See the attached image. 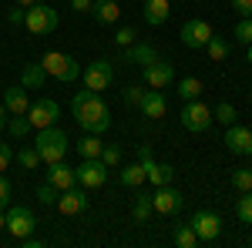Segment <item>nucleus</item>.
Returning a JSON list of instances; mask_svg holds the SVG:
<instances>
[{"label":"nucleus","instance_id":"obj_1","mask_svg":"<svg viewBox=\"0 0 252 248\" xmlns=\"http://www.w3.org/2000/svg\"><path fill=\"white\" fill-rule=\"evenodd\" d=\"M71 114H74L78 128L84 134H104L111 128V111L101 101V94L91 91V87H84V91H78L71 97Z\"/></svg>","mask_w":252,"mask_h":248},{"label":"nucleus","instance_id":"obj_2","mask_svg":"<svg viewBox=\"0 0 252 248\" xmlns=\"http://www.w3.org/2000/svg\"><path fill=\"white\" fill-rule=\"evenodd\" d=\"M34 148H37V154H40L44 165L64 161V154H67V134L61 131L58 124H51V128H37V134H34Z\"/></svg>","mask_w":252,"mask_h":248},{"label":"nucleus","instance_id":"obj_3","mask_svg":"<svg viewBox=\"0 0 252 248\" xmlns=\"http://www.w3.org/2000/svg\"><path fill=\"white\" fill-rule=\"evenodd\" d=\"M58 24H61V14L51 7V3H31V7H27V20H24V27H27L34 37L54 34Z\"/></svg>","mask_w":252,"mask_h":248},{"label":"nucleus","instance_id":"obj_4","mask_svg":"<svg viewBox=\"0 0 252 248\" xmlns=\"http://www.w3.org/2000/svg\"><path fill=\"white\" fill-rule=\"evenodd\" d=\"M40 64H44L47 77H58L64 84H71V81L81 77V64L71 57V54H64V51H47V54L40 57Z\"/></svg>","mask_w":252,"mask_h":248},{"label":"nucleus","instance_id":"obj_5","mask_svg":"<svg viewBox=\"0 0 252 248\" xmlns=\"http://www.w3.org/2000/svg\"><path fill=\"white\" fill-rule=\"evenodd\" d=\"M178 121H182V128H185V131L202 134V131H209V128H212L215 117H212V108H209V104H202V101L195 97V101H185V108H182Z\"/></svg>","mask_w":252,"mask_h":248},{"label":"nucleus","instance_id":"obj_6","mask_svg":"<svg viewBox=\"0 0 252 248\" xmlns=\"http://www.w3.org/2000/svg\"><path fill=\"white\" fill-rule=\"evenodd\" d=\"M138 161H141V168H145V178H148L155 188H158V185H172L175 168H172V165H165V161H155V154H152L148 144L138 148Z\"/></svg>","mask_w":252,"mask_h":248},{"label":"nucleus","instance_id":"obj_7","mask_svg":"<svg viewBox=\"0 0 252 248\" xmlns=\"http://www.w3.org/2000/svg\"><path fill=\"white\" fill-rule=\"evenodd\" d=\"M58 117H61V104L54 97H37V101H31V108H27L31 128H51V124H58Z\"/></svg>","mask_w":252,"mask_h":248},{"label":"nucleus","instance_id":"obj_8","mask_svg":"<svg viewBox=\"0 0 252 248\" xmlns=\"http://www.w3.org/2000/svg\"><path fill=\"white\" fill-rule=\"evenodd\" d=\"M81 188H101L108 181V165L101 158H81V165L74 168Z\"/></svg>","mask_w":252,"mask_h":248},{"label":"nucleus","instance_id":"obj_9","mask_svg":"<svg viewBox=\"0 0 252 248\" xmlns=\"http://www.w3.org/2000/svg\"><path fill=\"white\" fill-rule=\"evenodd\" d=\"M34 228H37V218L27 205H10L7 208V231L14 238H27V235H34Z\"/></svg>","mask_w":252,"mask_h":248},{"label":"nucleus","instance_id":"obj_10","mask_svg":"<svg viewBox=\"0 0 252 248\" xmlns=\"http://www.w3.org/2000/svg\"><path fill=\"white\" fill-rule=\"evenodd\" d=\"M81 81H84V87H91V91H104L111 81H115V67H111V60H91L84 71H81Z\"/></svg>","mask_w":252,"mask_h":248},{"label":"nucleus","instance_id":"obj_11","mask_svg":"<svg viewBox=\"0 0 252 248\" xmlns=\"http://www.w3.org/2000/svg\"><path fill=\"white\" fill-rule=\"evenodd\" d=\"M182 44L189 47V51H202L209 40H212V24L209 20H198V17H192V20H185L182 24Z\"/></svg>","mask_w":252,"mask_h":248},{"label":"nucleus","instance_id":"obj_12","mask_svg":"<svg viewBox=\"0 0 252 248\" xmlns=\"http://www.w3.org/2000/svg\"><path fill=\"white\" fill-rule=\"evenodd\" d=\"M195 228V235H198V242H215L219 235H222V218L215 215V211H195L192 215V221H189Z\"/></svg>","mask_w":252,"mask_h":248},{"label":"nucleus","instance_id":"obj_13","mask_svg":"<svg viewBox=\"0 0 252 248\" xmlns=\"http://www.w3.org/2000/svg\"><path fill=\"white\" fill-rule=\"evenodd\" d=\"M141 77H145V84H148V87L165 91V87H172V81H175V67L165 57H158V60H152L148 67H141Z\"/></svg>","mask_w":252,"mask_h":248},{"label":"nucleus","instance_id":"obj_14","mask_svg":"<svg viewBox=\"0 0 252 248\" xmlns=\"http://www.w3.org/2000/svg\"><path fill=\"white\" fill-rule=\"evenodd\" d=\"M182 205H185V194L172 185H158V191L152 194V208L158 215H175V211H182Z\"/></svg>","mask_w":252,"mask_h":248},{"label":"nucleus","instance_id":"obj_15","mask_svg":"<svg viewBox=\"0 0 252 248\" xmlns=\"http://www.w3.org/2000/svg\"><path fill=\"white\" fill-rule=\"evenodd\" d=\"M225 148H229V154H239V158H252V128H242V124H229V131H225Z\"/></svg>","mask_w":252,"mask_h":248},{"label":"nucleus","instance_id":"obj_16","mask_svg":"<svg viewBox=\"0 0 252 248\" xmlns=\"http://www.w3.org/2000/svg\"><path fill=\"white\" fill-rule=\"evenodd\" d=\"M88 205H91V198L84 194V188H64L58 194V211L61 215H81V211H88Z\"/></svg>","mask_w":252,"mask_h":248},{"label":"nucleus","instance_id":"obj_17","mask_svg":"<svg viewBox=\"0 0 252 248\" xmlns=\"http://www.w3.org/2000/svg\"><path fill=\"white\" fill-rule=\"evenodd\" d=\"M47 185H54L58 191L74 188V185H78V174H74V168H71V165L54 161V165H47Z\"/></svg>","mask_w":252,"mask_h":248},{"label":"nucleus","instance_id":"obj_18","mask_svg":"<svg viewBox=\"0 0 252 248\" xmlns=\"http://www.w3.org/2000/svg\"><path fill=\"white\" fill-rule=\"evenodd\" d=\"M121 60H128V64H135V67H148L152 60H158V51L152 44H128V47L121 51Z\"/></svg>","mask_w":252,"mask_h":248},{"label":"nucleus","instance_id":"obj_19","mask_svg":"<svg viewBox=\"0 0 252 248\" xmlns=\"http://www.w3.org/2000/svg\"><path fill=\"white\" fill-rule=\"evenodd\" d=\"M3 108H7L10 114H27V108H31V101H27V87H24V84H10V87H3Z\"/></svg>","mask_w":252,"mask_h":248},{"label":"nucleus","instance_id":"obj_20","mask_svg":"<svg viewBox=\"0 0 252 248\" xmlns=\"http://www.w3.org/2000/svg\"><path fill=\"white\" fill-rule=\"evenodd\" d=\"M141 114L145 117H165V111H168V101H165V94L158 91V87H152V91H145V97H141Z\"/></svg>","mask_w":252,"mask_h":248},{"label":"nucleus","instance_id":"obj_21","mask_svg":"<svg viewBox=\"0 0 252 248\" xmlns=\"http://www.w3.org/2000/svg\"><path fill=\"white\" fill-rule=\"evenodd\" d=\"M91 17L97 20V24H118V17H121V7H118V0H94V7H91Z\"/></svg>","mask_w":252,"mask_h":248},{"label":"nucleus","instance_id":"obj_22","mask_svg":"<svg viewBox=\"0 0 252 248\" xmlns=\"http://www.w3.org/2000/svg\"><path fill=\"white\" fill-rule=\"evenodd\" d=\"M168 14H172V3L168 0H145V24L161 27L168 20Z\"/></svg>","mask_w":252,"mask_h":248},{"label":"nucleus","instance_id":"obj_23","mask_svg":"<svg viewBox=\"0 0 252 248\" xmlns=\"http://www.w3.org/2000/svg\"><path fill=\"white\" fill-rule=\"evenodd\" d=\"M44 81H47L44 64H24V71H20V84H24L27 91H40V87H44Z\"/></svg>","mask_w":252,"mask_h":248},{"label":"nucleus","instance_id":"obj_24","mask_svg":"<svg viewBox=\"0 0 252 248\" xmlns=\"http://www.w3.org/2000/svg\"><path fill=\"white\" fill-rule=\"evenodd\" d=\"M118 178H121V185H125V188H141V185L148 181V178H145V168H141V161H135V165H125Z\"/></svg>","mask_w":252,"mask_h":248},{"label":"nucleus","instance_id":"obj_25","mask_svg":"<svg viewBox=\"0 0 252 248\" xmlns=\"http://www.w3.org/2000/svg\"><path fill=\"white\" fill-rule=\"evenodd\" d=\"M101 148H104V141H101V134H84L78 144L81 158H101Z\"/></svg>","mask_w":252,"mask_h":248},{"label":"nucleus","instance_id":"obj_26","mask_svg":"<svg viewBox=\"0 0 252 248\" xmlns=\"http://www.w3.org/2000/svg\"><path fill=\"white\" fill-rule=\"evenodd\" d=\"M131 215H135V221H148L152 215H155V208H152V194H135V208H131Z\"/></svg>","mask_w":252,"mask_h":248},{"label":"nucleus","instance_id":"obj_27","mask_svg":"<svg viewBox=\"0 0 252 248\" xmlns=\"http://www.w3.org/2000/svg\"><path fill=\"white\" fill-rule=\"evenodd\" d=\"M198 94H202V81L198 77H182L178 81V97L182 101H195Z\"/></svg>","mask_w":252,"mask_h":248},{"label":"nucleus","instance_id":"obj_28","mask_svg":"<svg viewBox=\"0 0 252 248\" xmlns=\"http://www.w3.org/2000/svg\"><path fill=\"white\" fill-rule=\"evenodd\" d=\"M205 51H209V57L219 64V60L229 57V51H232V47H229V40H225V37H215V34H212V40L205 44Z\"/></svg>","mask_w":252,"mask_h":248},{"label":"nucleus","instance_id":"obj_29","mask_svg":"<svg viewBox=\"0 0 252 248\" xmlns=\"http://www.w3.org/2000/svg\"><path fill=\"white\" fill-rule=\"evenodd\" d=\"M175 245L178 248H195L198 245V235H195L192 225H178V228H175Z\"/></svg>","mask_w":252,"mask_h":248},{"label":"nucleus","instance_id":"obj_30","mask_svg":"<svg viewBox=\"0 0 252 248\" xmlns=\"http://www.w3.org/2000/svg\"><path fill=\"white\" fill-rule=\"evenodd\" d=\"M17 161H20V168H24V171H34L37 165H44L34 144H31V148H20V151H17Z\"/></svg>","mask_w":252,"mask_h":248},{"label":"nucleus","instance_id":"obj_31","mask_svg":"<svg viewBox=\"0 0 252 248\" xmlns=\"http://www.w3.org/2000/svg\"><path fill=\"white\" fill-rule=\"evenodd\" d=\"M212 117L219 121V124H225V128H229V124H235V117H239V111H235V108L229 104V101H222V104H215Z\"/></svg>","mask_w":252,"mask_h":248},{"label":"nucleus","instance_id":"obj_32","mask_svg":"<svg viewBox=\"0 0 252 248\" xmlns=\"http://www.w3.org/2000/svg\"><path fill=\"white\" fill-rule=\"evenodd\" d=\"M58 194H61V191L54 188V185H47V181H44V185L34 191V198H37L40 205H47V208H54V205H58Z\"/></svg>","mask_w":252,"mask_h":248},{"label":"nucleus","instance_id":"obj_33","mask_svg":"<svg viewBox=\"0 0 252 248\" xmlns=\"http://www.w3.org/2000/svg\"><path fill=\"white\" fill-rule=\"evenodd\" d=\"M235 215L242 218V225H252V191H242V198L235 205Z\"/></svg>","mask_w":252,"mask_h":248},{"label":"nucleus","instance_id":"obj_34","mask_svg":"<svg viewBox=\"0 0 252 248\" xmlns=\"http://www.w3.org/2000/svg\"><path fill=\"white\" fill-rule=\"evenodd\" d=\"M232 37L239 40V44H252V17H239V24H235Z\"/></svg>","mask_w":252,"mask_h":248},{"label":"nucleus","instance_id":"obj_35","mask_svg":"<svg viewBox=\"0 0 252 248\" xmlns=\"http://www.w3.org/2000/svg\"><path fill=\"white\" fill-rule=\"evenodd\" d=\"M232 188L235 191H252V168H239V171H232Z\"/></svg>","mask_w":252,"mask_h":248},{"label":"nucleus","instance_id":"obj_36","mask_svg":"<svg viewBox=\"0 0 252 248\" xmlns=\"http://www.w3.org/2000/svg\"><path fill=\"white\" fill-rule=\"evenodd\" d=\"M7 131L14 134V138H24V134L31 131V121H27V114H14V121H7Z\"/></svg>","mask_w":252,"mask_h":248},{"label":"nucleus","instance_id":"obj_37","mask_svg":"<svg viewBox=\"0 0 252 248\" xmlns=\"http://www.w3.org/2000/svg\"><path fill=\"white\" fill-rule=\"evenodd\" d=\"M101 161H104L108 168H118V165H121V148H118V144H104V148H101Z\"/></svg>","mask_w":252,"mask_h":248},{"label":"nucleus","instance_id":"obj_38","mask_svg":"<svg viewBox=\"0 0 252 248\" xmlns=\"http://www.w3.org/2000/svg\"><path fill=\"white\" fill-rule=\"evenodd\" d=\"M125 104H128V108H138V104H141V97H145V87H125Z\"/></svg>","mask_w":252,"mask_h":248},{"label":"nucleus","instance_id":"obj_39","mask_svg":"<svg viewBox=\"0 0 252 248\" xmlns=\"http://www.w3.org/2000/svg\"><path fill=\"white\" fill-rule=\"evenodd\" d=\"M7 20H10L14 27H24V20H27V7H20V3H17V7L7 14Z\"/></svg>","mask_w":252,"mask_h":248},{"label":"nucleus","instance_id":"obj_40","mask_svg":"<svg viewBox=\"0 0 252 248\" xmlns=\"http://www.w3.org/2000/svg\"><path fill=\"white\" fill-rule=\"evenodd\" d=\"M115 40L121 44V47H128V44H135V30H131V27H118Z\"/></svg>","mask_w":252,"mask_h":248},{"label":"nucleus","instance_id":"obj_41","mask_svg":"<svg viewBox=\"0 0 252 248\" xmlns=\"http://www.w3.org/2000/svg\"><path fill=\"white\" fill-rule=\"evenodd\" d=\"M232 3V10L239 17H252V0H229Z\"/></svg>","mask_w":252,"mask_h":248},{"label":"nucleus","instance_id":"obj_42","mask_svg":"<svg viewBox=\"0 0 252 248\" xmlns=\"http://www.w3.org/2000/svg\"><path fill=\"white\" fill-rule=\"evenodd\" d=\"M7 205H10V181L0 171V208H7Z\"/></svg>","mask_w":252,"mask_h":248},{"label":"nucleus","instance_id":"obj_43","mask_svg":"<svg viewBox=\"0 0 252 248\" xmlns=\"http://www.w3.org/2000/svg\"><path fill=\"white\" fill-rule=\"evenodd\" d=\"M10 161H14V148L10 144H0V171H7Z\"/></svg>","mask_w":252,"mask_h":248},{"label":"nucleus","instance_id":"obj_44","mask_svg":"<svg viewBox=\"0 0 252 248\" xmlns=\"http://www.w3.org/2000/svg\"><path fill=\"white\" fill-rule=\"evenodd\" d=\"M71 7H74L78 14H91V7H94V0H71Z\"/></svg>","mask_w":252,"mask_h":248},{"label":"nucleus","instance_id":"obj_45","mask_svg":"<svg viewBox=\"0 0 252 248\" xmlns=\"http://www.w3.org/2000/svg\"><path fill=\"white\" fill-rule=\"evenodd\" d=\"M7 114H10V111H7V108H3V101H0V131L7 128Z\"/></svg>","mask_w":252,"mask_h":248},{"label":"nucleus","instance_id":"obj_46","mask_svg":"<svg viewBox=\"0 0 252 248\" xmlns=\"http://www.w3.org/2000/svg\"><path fill=\"white\" fill-rule=\"evenodd\" d=\"M0 228H7V211L0 208Z\"/></svg>","mask_w":252,"mask_h":248},{"label":"nucleus","instance_id":"obj_47","mask_svg":"<svg viewBox=\"0 0 252 248\" xmlns=\"http://www.w3.org/2000/svg\"><path fill=\"white\" fill-rule=\"evenodd\" d=\"M20 7H31V3H37V0H17Z\"/></svg>","mask_w":252,"mask_h":248},{"label":"nucleus","instance_id":"obj_48","mask_svg":"<svg viewBox=\"0 0 252 248\" xmlns=\"http://www.w3.org/2000/svg\"><path fill=\"white\" fill-rule=\"evenodd\" d=\"M246 60H249V64H252V44H249V51H246Z\"/></svg>","mask_w":252,"mask_h":248}]
</instances>
